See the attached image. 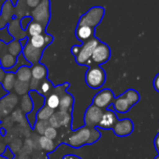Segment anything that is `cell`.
Instances as JSON below:
<instances>
[{
    "instance_id": "obj_1",
    "label": "cell",
    "mask_w": 159,
    "mask_h": 159,
    "mask_svg": "<svg viewBox=\"0 0 159 159\" xmlns=\"http://www.w3.org/2000/svg\"><path fill=\"white\" fill-rule=\"evenodd\" d=\"M100 138V132L97 128L82 126L74 133L69 135L66 144L72 148H80L86 144H93Z\"/></svg>"
},
{
    "instance_id": "obj_2",
    "label": "cell",
    "mask_w": 159,
    "mask_h": 159,
    "mask_svg": "<svg viewBox=\"0 0 159 159\" xmlns=\"http://www.w3.org/2000/svg\"><path fill=\"white\" fill-rule=\"evenodd\" d=\"M100 40L96 37L90 39L89 40L82 43L81 45H74L71 48V53L75 56L76 63L82 66H91V56L96 49V47L99 44Z\"/></svg>"
},
{
    "instance_id": "obj_3",
    "label": "cell",
    "mask_w": 159,
    "mask_h": 159,
    "mask_svg": "<svg viewBox=\"0 0 159 159\" xmlns=\"http://www.w3.org/2000/svg\"><path fill=\"white\" fill-rule=\"evenodd\" d=\"M105 14V9L103 7H93L87 11L84 15L81 16L77 24V26H89L91 28H96L102 21Z\"/></svg>"
},
{
    "instance_id": "obj_4",
    "label": "cell",
    "mask_w": 159,
    "mask_h": 159,
    "mask_svg": "<svg viewBox=\"0 0 159 159\" xmlns=\"http://www.w3.org/2000/svg\"><path fill=\"white\" fill-rule=\"evenodd\" d=\"M106 73L100 66H90L86 74L85 82L92 89H98L105 84Z\"/></svg>"
},
{
    "instance_id": "obj_5",
    "label": "cell",
    "mask_w": 159,
    "mask_h": 159,
    "mask_svg": "<svg viewBox=\"0 0 159 159\" xmlns=\"http://www.w3.org/2000/svg\"><path fill=\"white\" fill-rule=\"evenodd\" d=\"M30 16L33 21L40 24L44 28H46L51 18L50 0H41L38 7L32 10Z\"/></svg>"
},
{
    "instance_id": "obj_6",
    "label": "cell",
    "mask_w": 159,
    "mask_h": 159,
    "mask_svg": "<svg viewBox=\"0 0 159 159\" xmlns=\"http://www.w3.org/2000/svg\"><path fill=\"white\" fill-rule=\"evenodd\" d=\"M110 57H111L110 47L106 43H103L100 41L92 53L91 62L96 64L97 66H99V65L106 63L110 59Z\"/></svg>"
},
{
    "instance_id": "obj_7",
    "label": "cell",
    "mask_w": 159,
    "mask_h": 159,
    "mask_svg": "<svg viewBox=\"0 0 159 159\" xmlns=\"http://www.w3.org/2000/svg\"><path fill=\"white\" fill-rule=\"evenodd\" d=\"M114 95L111 89L105 88L99 91L93 98V105L97 106L98 108L103 110L108 109L111 104H112L114 100Z\"/></svg>"
},
{
    "instance_id": "obj_8",
    "label": "cell",
    "mask_w": 159,
    "mask_h": 159,
    "mask_svg": "<svg viewBox=\"0 0 159 159\" xmlns=\"http://www.w3.org/2000/svg\"><path fill=\"white\" fill-rule=\"evenodd\" d=\"M103 114V110L98 108L95 105H91L87 108L84 113V125L85 126L96 128L100 122V119Z\"/></svg>"
},
{
    "instance_id": "obj_9",
    "label": "cell",
    "mask_w": 159,
    "mask_h": 159,
    "mask_svg": "<svg viewBox=\"0 0 159 159\" xmlns=\"http://www.w3.org/2000/svg\"><path fill=\"white\" fill-rule=\"evenodd\" d=\"M72 117L70 112H65V111H54L52 116L49 119L48 123L49 125L53 128H61V127H67L71 123Z\"/></svg>"
},
{
    "instance_id": "obj_10",
    "label": "cell",
    "mask_w": 159,
    "mask_h": 159,
    "mask_svg": "<svg viewBox=\"0 0 159 159\" xmlns=\"http://www.w3.org/2000/svg\"><path fill=\"white\" fill-rule=\"evenodd\" d=\"M44 50H40V49H37L34 48L28 41L27 43L25 45V47L23 48L22 51V54L25 57V59L30 64V65H35L37 63L39 62L42 53H43Z\"/></svg>"
},
{
    "instance_id": "obj_11",
    "label": "cell",
    "mask_w": 159,
    "mask_h": 159,
    "mask_svg": "<svg viewBox=\"0 0 159 159\" xmlns=\"http://www.w3.org/2000/svg\"><path fill=\"white\" fill-rule=\"evenodd\" d=\"M114 134L118 137H126L130 135L134 130V125L130 119L125 118L118 120L112 127Z\"/></svg>"
},
{
    "instance_id": "obj_12",
    "label": "cell",
    "mask_w": 159,
    "mask_h": 159,
    "mask_svg": "<svg viewBox=\"0 0 159 159\" xmlns=\"http://www.w3.org/2000/svg\"><path fill=\"white\" fill-rule=\"evenodd\" d=\"M14 6L11 3V0H6L3 3L1 14H0V29L6 27V25L8 22H11L12 20V16L16 15V11H13Z\"/></svg>"
},
{
    "instance_id": "obj_13",
    "label": "cell",
    "mask_w": 159,
    "mask_h": 159,
    "mask_svg": "<svg viewBox=\"0 0 159 159\" xmlns=\"http://www.w3.org/2000/svg\"><path fill=\"white\" fill-rule=\"evenodd\" d=\"M118 121V118L115 114V112L110 109H107L105 111H103L102 117L100 119V122L98 123V127L100 129L108 130V129H112L116 122Z\"/></svg>"
},
{
    "instance_id": "obj_14",
    "label": "cell",
    "mask_w": 159,
    "mask_h": 159,
    "mask_svg": "<svg viewBox=\"0 0 159 159\" xmlns=\"http://www.w3.org/2000/svg\"><path fill=\"white\" fill-rule=\"evenodd\" d=\"M53 40V37L48 33H43L42 35H38L34 37H30L28 39V42L37 49L44 50L48 45H50Z\"/></svg>"
},
{
    "instance_id": "obj_15",
    "label": "cell",
    "mask_w": 159,
    "mask_h": 159,
    "mask_svg": "<svg viewBox=\"0 0 159 159\" xmlns=\"http://www.w3.org/2000/svg\"><path fill=\"white\" fill-rule=\"evenodd\" d=\"M18 98L15 95L8 94L0 100V115L5 116L11 113V110L17 105Z\"/></svg>"
},
{
    "instance_id": "obj_16",
    "label": "cell",
    "mask_w": 159,
    "mask_h": 159,
    "mask_svg": "<svg viewBox=\"0 0 159 159\" xmlns=\"http://www.w3.org/2000/svg\"><path fill=\"white\" fill-rule=\"evenodd\" d=\"M20 18L18 17H15L13 18L9 25H8V32L11 34V36L15 39V40H21L23 39H25V38H28L27 35H26V32L24 31L22 28H21V25H20Z\"/></svg>"
},
{
    "instance_id": "obj_17",
    "label": "cell",
    "mask_w": 159,
    "mask_h": 159,
    "mask_svg": "<svg viewBox=\"0 0 159 159\" xmlns=\"http://www.w3.org/2000/svg\"><path fill=\"white\" fill-rule=\"evenodd\" d=\"M63 85L62 86H57V87H53V91H52V93L45 98V105L48 106L49 108H51L52 110L55 111L59 108V103H60V97L66 92V90H62Z\"/></svg>"
},
{
    "instance_id": "obj_18",
    "label": "cell",
    "mask_w": 159,
    "mask_h": 159,
    "mask_svg": "<svg viewBox=\"0 0 159 159\" xmlns=\"http://www.w3.org/2000/svg\"><path fill=\"white\" fill-rule=\"evenodd\" d=\"M75 36L79 41L84 43L95 37V29L84 25L77 26L75 30Z\"/></svg>"
},
{
    "instance_id": "obj_19",
    "label": "cell",
    "mask_w": 159,
    "mask_h": 159,
    "mask_svg": "<svg viewBox=\"0 0 159 159\" xmlns=\"http://www.w3.org/2000/svg\"><path fill=\"white\" fill-rule=\"evenodd\" d=\"M47 74H48V70L44 65H42L40 63L32 65L31 76H32L33 80H36L38 82H42L43 80L47 79Z\"/></svg>"
},
{
    "instance_id": "obj_20",
    "label": "cell",
    "mask_w": 159,
    "mask_h": 159,
    "mask_svg": "<svg viewBox=\"0 0 159 159\" xmlns=\"http://www.w3.org/2000/svg\"><path fill=\"white\" fill-rule=\"evenodd\" d=\"M38 149L44 151L45 152H52L56 149V144L54 140H52L45 136H38Z\"/></svg>"
},
{
    "instance_id": "obj_21",
    "label": "cell",
    "mask_w": 159,
    "mask_h": 159,
    "mask_svg": "<svg viewBox=\"0 0 159 159\" xmlns=\"http://www.w3.org/2000/svg\"><path fill=\"white\" fill-rule=\"evenodd\" d=\"M73 104H74V99L73 97L65 92L61 97H60V103H59V111H65V112H70L72 111V108H73Z\"/></svg>"
},
{
    "instance_id": "obj_22",
    "label": "cell",
    "mask_w": 159,
    "mask_h": 159,
    "mask_svg": "<svg viewBox=\"0 0 159 159\" xmlns=\"http://www.w3.org/2000/svg\"><path fill=\"white\" fill-rule=\"evenodd\" d=\"M112 106H113L114 111L119 112V113H125L131 108L128 101L126 100V98L123 95H121L118 98H114V100L112 102Z\"/></svg>"
},
{
    "instance_id": "obj_23",
    "label": "cell",
    "mask_w": 159,
    "mask_h": 159,
    "mask_svg": "<svg viewBox=\"0 0 159 159\" xmlns=\"http://www.w3.org/2000/svg\"><path fill=\"white\" fill-rule=\"evenodd\" d=\"M15 76H16V80L19 82L22 83H26L29 84L32 76H31V66H23L21 67H19L16 72H15Z\"/></svg>"
},
{
    "instance_id": "obj_24",
    "label": "cell",
    "mask_w": 159,
    "mask_h": 159,
    "mask_svg": "<svg viewBox=\"0 0 159 159\" xmlns=\"http://www.w3.org/2000/svg\"><path fill=\"white\" fill-rule=\"evenodd\" d=\"M16 61L17 57L11 55L9 52H5L0 56V66L5 71H9L10 69H11L15 66Z\"/></svg>"
},
{
    "instance_id": "obj_25",
    "label": "cell",
    "mask_w": 159,
    "mask_h": 159,
    "mask_svg": "<svg viewBox=\"0 0 159 159\" xmlns=\"http://www.w3.org/2000/svg\"><path fill=\"white\" fill-rule=\"evenodd\" d=\"M16 81H17V80H16L15 73L7 71L6 74H5V77L3 79V81L1 83V84H2L3 88L5 89V91H7L8 93H10L11 91L13 90Z\"/></svg>"
},
{
    "instance_id": "obj_26",
    "label": "cell",
    "mask_w": 159,
    "mask_h": 159,
    "mask_svg": "<svg viewBox=\"0 0 159 159\" xmlns=\"http://www.w3.org/2000/svg\"><path fill=\"white\" fill-rule=\"evenodd\" d=\"M26 35L27 37H34V36H38V35H42L43 33H45V28L39 23L35 22V21H31L29 23V25H27L26 29H25Z\"/></svg>"
},
{
    "instance_id": "obj_27",
    "label": "cell",
    "mask_w": 159,
    "mask_h": 159,
    "mask_svg": "<svg viewBox=\"0 0 159 159\" xmlns=\"http://www.w3.org/2000/svg\"><path fill=\"white\" fill-rule=\"evenodd\" d=\"M53 113H54V111L44 104L38 111V112L36 114V121L37 120H39V121H49V119L52 116Z\"/></svg>"
},
{
    "instance_id": "obj_28",
    "label": "cell",
    "mask_w": 159,
    "mask_h": 159,
    "mask_svg": "<svg viewBox=\"0 0 159 159\" xmlns=\"http://www.w3.org/2000/svg\"><path fill=\"white\" fill-rule=\"evenodd\" d=\"M53 89V85L51 83V81H49L48 79L43 80L42 82H40L39 87L37 90V92L41 95L42 97H47L52 93V90Z\"/></svg>"
},
{
    "instance_id": "obj_29",
    "label": "cell",
    "mask_w": 159,
    "mask_h": 159,
    "mask_svg": "<svg viewBox=\"0 0 159 159\" xmlns=\"http://www.w3.org/2000/svg\"><path fill=\"white\" fill-rule=\"evenodd\" d=\"M7 49H8V52L15 57H17L19 54H21L22 51H23V47H22L20 41L15 40V39L11 40V42H9L7 44Z\"/></svg>"
},
{
    "instance_id": "obj_30",
    "label": "cell",
    "mask_w": 159,
    "mask_h": 159,
    "mask_svg": "<svg viewBox=\"0 0 159 159\" xmlns=\"http://www.w3.org/2000/svg\"><path fill=\"white\" fill-rule=\"evenodd\" d=\"M33 110V102L31 98L29 97V95H25L22 98L21 100V111L26 115L28 113H30Z\"/></svg>"
},
{
    "instance_id": "obj_31",
    "label": "cell",
    "mask_w": 159,
    "mask_h": 159,
    "mask_svg": "<svg viewBox=\"0 0 159 159\" xmlns=\"http://www.w3.org/2000/svg\"><path fill=\"white\" fill-rule=\"evenodd\" d=\"M123 96L126 98V100L128 101V103L131 107L134 106L139 100V95L134 89H128L127 91H125L123 94Z\"/></svg>"
},
{
    "instance_id": "obj_32",
    "label": "cell",
    "mask_w": 159,
    "mask_h": 159,
    "mask_svg": "<svg viewBox=\"0 0 159 159\" xmlns=\"http://www.w3.org/2000/svg\"><path fill=\"white\" fill-rule=\"evenodd\" d=\"M13 89H14L15 93L17 95H19V96H25V95H27L30 92L29 84L22 83V82H19V81H16Z\"/></svg>"
},
{
    "instance_id": "obj_33",
    "label": "cell",
    "mask_w": 159,
    "mask_h": 159,
    "mask_svg": "<svg viewBox=\"0 0 159 159\" xmlns=\"http://www.w3.org/2000/svg\"><path fill=\"white\" fill-rule=\"evenodd\" d=\"M49 126V123L48 121H39L37 120L36 123L34 124L33 127L35 129V131L39 135V136H43L45 130L47 129V127Z\"/></svg>"
},
{
    "instance_id": "obj_34",
    "label": "cell",
    "mask_w": 159,
    "mask_h": 159,
    "mask_svg": "<svg viewBox=\"0 0 159 159\" xmlns=\"http://www.w3.org/2000/svg\"><path fill=\"white\" fill-rule=\"evenodd\" d=\"M11 119H12L13 122L22 123L23 124V121H25L26 117H25V113L21 111V109H18V110H15V111H12Z\"/></svg>"
},
{
    "instance_id": "obj_35",
    "label": "cell",
    "mask_w": 159,
    "mask_h": 159,
    "mask_svg": "<svg viewBox=\"0 0 159 159\" xmlns=\"http://www.w3.org/2000/svg\"><path fill=\"white\" fill-rule=\"evenodd\" d=\"M43 136H45L46 138H48V139H50L52 140H55L57 139V137H58V131H57L56 128H53V127L49 125L47 127V129L45 130Z\"/></svg>"
},
{
    "instance_id": "obj_36",
    "label": "cell",
    "mask_w": 159,
    "mask_h": 159,
    "mask_svg": "<svg viewBox=\"0 0 159 159\" xmlns=\"http://www.w3.org/2000/svg\"><path fill=\"white\" fill-rule=\"evenodd\" d=\"M23 144L24 143H22V140L20 139H15L12 142H11V144L10 145V149H11V151L13 152V153H15V152H19L21 150H22V148H23Z\"/></svg>"
},
{
    "instance_id": "obj_37",
    "label": "cell",
    "mask_w": 159,
    "mask_h": 159,
    "mask_svg": "<svg viewBox=\"0 0 159 159\" xmlns=\"http://www.w3.org/2000/svg\"><path fill=\"white\" fill-rule=\"evenodd\" d=\"M31 21H33V20H32V18H31V16H25V17L21 18V20H20V25H21V28H22L24 31H25V29H26L27 25H29V23H30Z\"/></svg>"
},
{
    "instance_id": "obj_38",
    "label": "cell",
    "mask_w": 159,
    "mask_h": 159,
    "mask_svg": "<svg viewBox=\"0 0 159 159\" xmlns=\"http://www.w3.org/2000/svg\"><path fill=\"white\" fill-rule=\"evenodd\" d=\"M41 0H25V4L29 9H35L40 3Z\"/></svg>"
},
{
    "instance_id": "obj_39",
    "label": "cell",
    "mask_w": 159,
    "mask_h": 159,
    "mask_svg": "<svg viewBox=\"0 0 159 159\" xmlns=\"http://www.w3.org/2000/svg\"><path fill=\"white\" fill-rule=\"evenodd\" d=\"M40 82H38L36 80L31 79V81L29 83V87H30V91H37L39 87Z\"/></svg>"
},
{
    "instance_id": "obj_40",
    "label": "cell",
    "mask_w": 159,
    "mask_h": 159,
    "mask_svg": "<svg viewBox=\"0 0 159 159\" xmlns=\"http://www.w3.org/2000/svg\"><path fill=\"white\" fill-rule=\"evenodd\" d=\"M3 156L7 159H12L14 156V153L11 151V149L9 147H6L5 151L3 152Z\"/></svg>"
},
{
    "instance_id": "obj_41",
    "label": "cell",
    "mask_w": 159,
    "mask_h": 159,
    "mask_svg": "<svg viewBox=\"0 0 159 159\" xmlns=\"http://www.w3.org/2000/svg\"><path fill=\"white\" fill-rule=\"evenodd\" d=\"M5 52H8V49H7V44L0 40V56H1L2 54H4Z\"/></svg>"
},
{
    "instance_id": "obj_42",
    "label": "cell",
    "mask_w": 159,
    "mask_h": 159,
    "mask_svg": "<svg viewBox=\"0 0 159 159\" xmlns=\"http://www.w3.org/2000/svg\"><path fill=\"white\" fill-rule=\"evenodd\" d=\"M152 85H153L154 89L159 93V73L154 77L153 82H152Z\"/></svg>"
},
{
    "instance_id": "obj_43",
    "label": "cell",
    "mask_w": 159,
    "mask_h": 159,
    "mask_svg": "<svg viewBox=\"0 0 159 159\" xmlns=\"http://www.w3.org/2000/svg\"><path fill=\"white\" fill-rule=\"evenodd\" d=\"M8 94H9V93H8L7 91H5V89L3 88L2 84H0V100H1L4 97H6Z\"/></svg>"
},
{
    "instance_id": "obj_44",
    "label": "cell",
    "mask_w": 159,
    "mask_h": 159,
    "mask_svg": "<svg viewBox=\"0 0 159 159\" xmlns=\"http://www.w3.org/2000/svg\"><path fill=\"white\" fill-rule=\"evenodd\" d=\"M153 145H154V147H155L156 151H157V152H158V153H159V133H158V134L155 136V138H154Z\"/></svg>"
},
{
    "instance_id": "obj_45",
    "label": "cell",
    "mask_w": 159,
    "mask_h": 159,
    "mask_svg": "<svg viewBox=\"0 0 159 159\" xmlns=\"http://www.w3.org/2000/svg\"><path fill=\"white\" fill-rule=\"evenodd\" d=\"M5 74H6L5 70H4L1 66H0V84L2 83L3 79H4V77H5Z\"/></svg>"
},
{
    "instance_id": "obj_46",
    "label": "cell",
    "mask_w": 159,
    "mask_h": 159,
    "mask_svg": "<svg viewBox=\"0 0 159 159\" xmlns=\"http://www.w3.org/2000/svg\"><path fill=\"white\" fill-rule=\"evenodd\" d=\"M63 159H81V158L74 155V154H66Z\"/></svg>"
},
{
    "instance_id": "obj_47",
    "label": "cell",
    "mask_w": 159,
    "mask_h": 159,
    "mask_svg": "<svg viewBox=\"0 0 159 159\" xmlns=\"http://www.w3.org/2000/svg\"><path fill=\"white\" fill-rule=\"evenodd\" d=\"M18 159H30L29 157V154H26V153H23L21 152L20 155H19V158Z\"/></svg>"
},
{
    "instance_id": "obj_48",
    "label": "cell",
    "mask_w": 159,
    "mask_h": 159,
    "mask_svg": "<svg viewBox=\"0 0 159 159\" xmlns=\"http://www.w3.org/2000/svg\"><path fill=\"white\" fill-rule=\"evenodd\" d=\"M0 159H7V158H5L4 156H0Z\"/></svg>"
},
{
    "instance_id": "obj_49",
    "label": "cell",
    "mask_w": 159,
    "mask_h": 159,
    "mask_svg": "<svg viewBox=\"0 0 159 159\" xmlns=\"http://www.w3.org/2000/svg\"><path fill=\"white\" fill-rule=\"evenodd\" d=\"M154 159H159V154H158V155L156 156V158H154Z\"/></svg>"
}]
</instances>
